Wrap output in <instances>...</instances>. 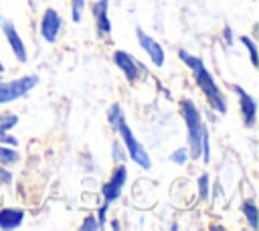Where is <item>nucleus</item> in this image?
I'll return each mask as SVG.
<instances>
[{"instance_id": "obj_1", "label": "nucleus", "mask_w": 259, "mask_h": 231, "mask_svg": "<svg viewBox=\"0 0 259 231\" xmlns=\"http://www.w3.org/2000/svg\"><path fill=\"white\" fill-rule=\"evenodd\" d=\"M178 57H180V61L192 71L194 83H196V87L202 91V95L206 97L210 109H214L217 113H227V109H229V107H227V95L221 91L217 79H214L212 73L206 69L204 61H202L200 57H196V55L184 51V49L178 51Z\"/></svg>"}, {"instance_id": "obj_2", "label": "nucleus", "mask_w": 259, "mask_h": 231, "mask_svg": "<svg viewBox=\"0 0 259 231\" xmlns=\"http://www.w3.org/2000/svg\"><path fill=\"white\" fill-rule=\"evenodd\" d=\"M180 115L184 118V124H186V142H188V154L192 160L200 158V146H202V134L208 130L206 124L202 122V115H200V109L196 107L194 99L190 97H182L180 99Z\"/></svg>"}, {"instance_id": "obj_3", "label": "nucleus", "mask_w": 259, "mask_h": 231, "mask_svg": "<svg viewBox=\"0 0 259 231\" xmlns=\"http://www.w3.org/2000/svg\"><path fill=\"white\" fill-rule=\"evenodd\" d=\"M115 134H119V140H121V144H123V148H125V152H127V158H130L134 164H138L140 168L150 170V168H152L150 154H148V150L144 148V144L136 138V134L132 132V128H130V124H127L125 120L117 124Z\"/></svg>"}, {"instance_id": "obj_4", "label": "nucleus", "mask_w": 259, "mask_h": 231, "mask_svg": "<svg viewBox=\"0 0 259 231\" xmlns=\"http://www.w3.org/2000/svg\"><path fill=\"white\" fill-rule=\"evenodd\" d=\"M36 83H38V75L36 73L22 75V77L10 79V81H4L2 75H0V105L16 101V99L28 95L36 87Z\"/></svg>"}, {"instance_id": "obj_5", "label": "nucleus", "mask_w": 259, "mask_h": 231, "mask_svg": "<svg viewBox=\"0 0 259 231\" xmlns=\"http://www.w3.org/2000/svg\"><path fill=\"white\" fill-rule=\"evenodd\" d=\"M113 63H115V67L123 73V77L130 81V83H136L140 77H146L148 75V69H146V65L142 63V61H138L134 55H130L127 51H121V49H117V51H113Z\"/></svg>"}, {"instance_id": "obj_6", "label": "nucleus", "mask_w": 259, "mask_h": 231, "mask_svg": "<svg viewBox=\"0 0 259 231\" xmlns=\"http://www.w3.org/2000/svg\"><path fill=\"white\" fill-rule=\"evenodd\" d=\"M125 180H127V168L119 162V164L113 168V172H111L109 180L101 186L103 203H107V205L115 203V201L121 197V190H123V186H125Z\"/></svg>"}, {"instance_id": "obj_7", "label": "nucleus", "mask_w": 259, "mask_h": 231, "mask_svg": "<svg viewBox=\"0 0 259 231\" xmlns=\"http://www.w3.org/2000/svg\"><path fill=\"white\" fill-rule=\"evenodd\" d=\"M231 89L239 97V109H241V118H243L245 128H253L257 124V99L237 83H233Z\"/></svg>"}, {"instance_id": "obj_8", "label": "nucleus", "mask_w": 259, "mask_h": 231, "mask_svg": "<svg viewBox=\"0 0 259 231\" xmlns=\"http://www.w3.org/2000/svg\"><path fill=\"white\" fill-rule=\"evenodd\" d=\"M61 28H63V18H61V14H59L55 8H47V10L42 12L40 26H38L42 41L49 43V45L57 43V38H59V34H61Z\"/></svg>"}, {"instance_id": "obj_9", "label": "nucleus", "mask_w": 259, "mask_h": 231, "mask_svg": "<svg viewBox=\"0 0 259 231\" xmlns=\"http://www.w3.org/2000/svg\"><path fill=\"white\" fill-rule=\"evenodd\" d=\"M136 36H138V43H140V47H142V51L148 55V59L156 65V67H162L164 63H166V53H164V49H162V45L154 38V36H150L144 28H136Z\"/></svg>"}, {"instance_id": "obj_10", "label": "nucleus", "mask_w": 259, "mask_h": 231, "mask_svg": "<svg viewBox=\"0 0 259 231\" xmlns=\"http://www.w3.org/2000/svg\"><path fill=\"white\" fill-rule=\"evenodd\" d=\"M0 28H2V32H4V36H6V43L10 45V51H12V55L16 57V61L18 63H26V59H28V51H26V45H24V41H22V36L18 34V30H16V26L10 22V20H0Z\"/></svg>"}, {"instance_id": "obj_11", "label": "nucleus", "mask_w": 259, "mask_h": 231, "mask_svg": "<svg viewBox=\"0 0 259 231\" xmlns=\"http://www.w3.org/2000/svg\"><path fill=\"white\" fill-rule=\"evenodd\" d=\"M93 20H95V32L99 38L109 36L111 32V20H109V0H95L93 2Z\"/></svg>"}, {"instance_id": "obj_12", "label": "nucleus", "mask_w": 259, "mask_h": 231, "mask_svg": "<svg viewBox=\"0 0 259 231\" xmlns=\"http://www.w3.org/2000/svg\"><path fill=\"white\" fill-rule=\"evenodd\" d=\"M24 221V209L20 207H2L0 209V229H16Z\"/></svg>"}, {"instance_id": "obj_13", "label": "nucleus", "mask_w": 259, "mask_h": 231, "mask_svg": "<svg viewBox=\"0 0 259 231\" xmlns=\"http://www.w3.org/2000/svg\"><path fill=\"white\" fill-rule=\"evenodd\" d=\"M241 211H243V217L247 219L249 227L251 229H259V207L255 205L253 199H245L241 203Z\"/></svg>"}, {"instance_id": "obj_14", "label": "nucleus", "mask_w": 259, "mask_h": 231, "mask_svg": "<svg viewBox=\"0 0 259 231\" xmlns=\"http://www.w3.org/2000/svg\"><path fill=\"white\" fill-rule=\"evenodd\" d=\"M18 160H20V156L12 146L0 144V164L2 166H14V164H18Z\"/></svg>"}, {"instance_id": "obj_15", "label": "nucleus", "mask_w": 259, "mask_h": 231, "mask_svg": "<svg viewBox=\"0 0 259 231\" xmlns=\"http://www.w3.org/2000/svg\"><path fill=\"white\" fill-rule=\"evenodd\" d=\"M123 120H125V113H123L121 105H119V103H111L109 109H107V122H109V128L115 132L117 124L123 122Z\"/></svg>"}, {"instance_id": "obj_16", "label": "nucleus", "mask_w": 259, "mask_h": 231, "mask_svg": "<svg viewBox=\"0 0 259 231\" xmlns=\"http://www.w3.org/2000/svg\"><path fill=\"white\" fill-rule=\"evenodd\" d=\"M241 43H243V47L247 49V53H249V59H251V65L257 69V65H259V55H257V43L249 36V34H243L241 38H239Z\"/></svg>"}, {"instance_id": "obj_17", "label": "nucleus", "mask_w": 259, "mask_h": 231, "mask_svg": "<svg viewBox=\"0 0 259 231\" xmlns=\"http://www.w3.org/2000/svg\"><path fill=\"white\" fill-rule=\"evenodd\" d=\"M198 197H200V201H208V197H210V176H208V172H202L198 176Z\"/></svg>"}, {"instance_id": "obj_18", "label": "nucleus", "mask_w": 259, "mask_h": 231, "mask_svg": "<svg viewBox=\"0 0 259 231\" xmlns=\"http://www.w3.org/2000/svg\"><path fill=\"white\" fill-rule=\"evenodd\" d=\"M16 124H18V115L16 113H12V111L0 113V132H10Z\"/></svg>"}, {"instance_id": "obj_19", "label": "nucleus", "mask_w": 259, "mask_h": 231, "mask_svg": "<svg viewBox=\"0 0 259 231\" xmlns=\"http://www.w3.org/2000/svg\"><path fill=\"white\" fill-rule=\"evenodd\" d=\"M190 160V154H188V148H178L170 154V162L178 164V166H184L186 162Z\"/></svg>"}, {"instance_id": "obj_20", "label": "nucleus", "mask_w": 259, "mask_h": 231, "mask_svg": "<svg viewBox=\"0 0 259 231\" xmlns=\"http://www.w3.org/2000/svg\"><path fill=\"white\" fill-rule=\"evenodd\" d=\"M85 10V0H71V20L73 22H81Z\"/></svg>"}, {"instance_id": "obj_21", "label": "nucleus", "mask_w": 259, "mask_h": 231, "mask_svg": "<svg viewBox=\"0 0 259 231\" xmlns=\"http://www.w3.org/2000/svg\"><path fill=\"white\" fill-rule=\"evenodd\" d=\"M111 158H113L115 162H123V160L127 158V152H125V148H123L121 142H113V144H111Z\"/></svg>"}, {"instance_id": "obj_22", "label": "nucleus", "mask_w": 259, "mask_h": 231, "mask_svg": "<svg viewBox=\"0 0 259 231\" xmlns=\"http://www.w3.org/2000/svg\"><path fill=\"white\" fill-rule=\"evenodd\" d=\"M79 229H81V231H97V229H99L97 217H95V215H87V217L83 219V223H81Z\"/></svg>"}, {"instance_id": "obj_23", "label": "nucleus", "mask_w": 259, "mask_h": 231, "mask_svg": "<svg viewBox=\"0 0 259 231\" xmlns=\"http://www.w3.org/2000/svg\"><path fill=\"white\" fill-rule=\"evenodd\" d=\"M107 211H109V205L107 203H101V207H99V211H97V223H99V229H103L105 227V221H107Z\"/></svg>"}, {"instance_id": "obj_24", "label": "nucleus", "mask_w": 259, "mask_h": 231, "mask_svg": "<svg viewBox=\"0 0 259 231\" xmlns=\"http://www.w3.org/2000/svg\"><path fill=\"white\" fill-rule=\"evenodd\" d=\"M0 144H6V146L16 148V146H18V138L12 136L10 132H0Z\"/></svg>"}, {"instance_id": "obj_25", "label": "nucleus", "mask_w": 259, "mask_h": 231, "mask_svg": "<svg viewBox=\"0 0 259 231\" xmlns=\"http://www.w3.org/2000/svg\"><path fill=\"white\" fill-rule=\"evenodd\" d=\"M0 182L2 184H10L12 182V172H8L2 164H0Z\"/></svg>"}, {"instance_id": "obj_26", "label": "nucleus", "mask_w": 259, "mask_h": 231, "mask_svg": "<svg viewBox=\"0 0 259 231\" xmlns=\"http://www.w3.org/2000/svg\"><path fill=\"white\" fill-rule=\"evenodd\" d=\"M223 36H225L227 45H233V30H231V26H225L223 28Z\"/></svg>"}, {"instance_id": "obj_27", "label": "nucleus", "mask_w": 259, "mask_h": 231, "mask_svg": "<svg viewBox=\"0 0 259 231\" xmlns=\"http://www.w3.org/2000/svg\"><path fill=\"white\" fill-rule=\"evenodd\" d=\"M111 229H119V223H117V221H115V219H113V221H111Z\"/></svg>"}, {"instance_id": "obj_28", "label": "nucleus", "mask_w": 259, "mask_h": 231, "mask_svg": "<svg viewBox=\"0 0 259 231\" xmlns=\"http://www.w3.org/2000/svg\"><path fill=\"white\" fill-rule=\"evenodd\" d=\"M170 229H172V231H178V229H180V225H178V223H172V225H170Z\"/></svg>"}, {"instance_id": "obj_29", "label": "nucleus", "mask_w": 259, "mask_h": 231, "mask_svg": "<svg viewBox=\"0 0 259 231\" xmlns=\"http://www.w3.org/2000/svg\"><path fill=\"white\" fill-rule=\"evenodd\" d=\"M4 71H6V67H4V63H2V59H0V75H4Z\"/></svg>"}, {"instance_id": "obj_30", "label": "nucleus", "mask_w": 259, "mask_h": 231, "mask_svg": "<svg viewBox=\"0 0 259 231\" xmlns=\"http://www.w3.org/2000/svg\"><path fill=\"white\" fill-rule=\"evenodd\" d=\"M0 20H2V16H0Z\"/></svg>"}]
</instances>
